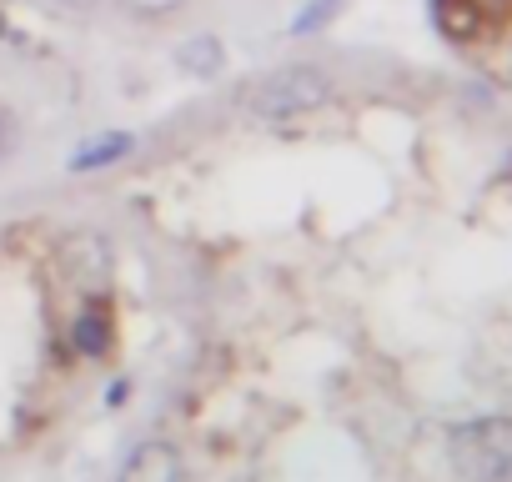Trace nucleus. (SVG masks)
<instances>
[{"label":"nucleus","mask_w":512,"mask_h":482,"mask_svg":"<svg viewBox=\"0 0 512 482\" xmlns=\"http://www.w3.org/2000/svg\"><path fill=\"white\" fill-rule=\"evenodd\" d=\"M447 457L462 482H512V417H472L452 427Z\"/></svg>","instance_id":"nucleus-1"},{"label":"nucleus","mask_w":512,"mask_h":482,"mask_svg":"<svg viewBox=\"0 0 512 482\" xmlns=\"http://www.w3.org/2000/svg\"><path fill=\"white\" fill-rule=\"evenodd\" d=\"M126 6H131L136 16H171V11L186 6V0H126Z\"/></svg>","instance_id":"nucleus-10"},{"label":"nucleus","mask_w":512,"mask_h":482,"mask_svg":"<svg viewBox=\"0 0 512 482\" xmlns=\"http://www.w3.org/2000/svg\"><path fill=\"white\" fill-rule=\"evenodd\" d=\"M71 347H76L81 357H106V352H111V307H106L101 292H91V297L81 302V312H76V322H71Z\"/></svg>","instance_id":"nucleus-4"},{"label":"nucleus","mask_w":512,"mask_h":482,"mask_svg":"<svg viewBox=\"0 0 512 482\" xmlns=\"http://www.w3.org/2000/svg\"><path fill=\"white\" fill-rule=\"evenodd\" d=\"M432 21L447 41L467 46L487 31V16H482V0H432Z\"/></svg>","instance_id":"nucleus-5"},{"label":"nucleus","mask_w":512,"mask_h":482,"mask_svg":"<svg viewBox=\"0 0 512 482\" xmlns=\"http://www.w3.org/2000/svg\"><path fill=\"white\" fill-rule=\"evenodd\" d=\"M6 131H11V121H6V116H0V151H6V146H11V136H6Z\"/></svg>","instance_id":"nucleus-12"},{"label":"nucleus","mask_w":512,"mask_h":482,"mask_svg":"<svg viewBox=\"0 0 512 482\" xmlns=\"http://www.w3.org/2000/svg\"><path fill=\"white\" fill-rule=\"evenodd\" d=\"M126 392H131L126 382H111V392H106V402H111V407H121V402H126Z\"/></svg>","instance_id":"nucleus-11"},{"label":"nucleus","mask_w":512,"mask_h":482,"mask_svg":"<svg viewBox=\"0 0 512 482\" xmlns=\"http://www.w3.org/2000/svg\"><path fill=\"white\" fill-rule=\"evenodd\" d=\"M116 482H181V452L171 442H141L126 462Z\"/></svg>","instance_id":"nucleus-3"},{"label":"nucleus","mask_w":512,"mask_h":482,"mask_svg":"<svg viewBox=\"0 0 512 482\" xmlns=\"http://www.w3.org/2000/svg\"><path fill=\"white\" fill-rule=\"evenodd\" d=\"M342 6H347V0H312V6H307V11H302V16L287 26V31H292V36H312V31H317V26H327Z\"/></svg>","instance_id":"nucleus-9"},{"label":"nucleus","mask_w":512,"mask_h":482,"mask_svg":"<svg viewBox=\"0 0 512 482\" xmlns=\"http://www.w3.org/2000/svg\"><path fill=\"white\" fill-rule=\"evenodd\" d=\"M0 36H11V26H6V16H0Z\"/></svg>","instance_id":"nucleus-14"},{"label":"nucleus","mask_w":512,"mask_h":482,"mask_svg":"<svg viewBox=\"0 0 512 482\" xmlns=\"http://www.w3.org/2000/svg\"><path fill=\"white\" fill-rule=\"evenodd\" d=\"M176 66H181L186 76H196V81H211V76L226 66V51H221L216 36H186V41L176 46Z\"/></svg>","instance_id":"nucleus-7"},{"label":"nucleus","mask_w":512,"mask_h":482,"mask_svg":"<svg viewBox=\"0 0 512 482\" xmlns=\"http://www.w3.org/2000/svg\"><path fill=\"white\" fill-rule=\"evenodd\" d=\"M131 151V136L126 131H111V136H96V141H86V146H76L71 151V171L76 176H86V171H101V166H111V161H121Z\"/></svg>","instance_id":"nucleus-8"},{"label":"nucleus","mask_w":512,"mask_h":482,"mask_svg":"<svg viewBox=\"0 0 512 482\" xmlns=\"http://www.w3.org/2000/svg\"><path fill=\"white\" fill-rule=\"evenodd\" d=\"M327 101H332V76L322 66H302V61L267 71L246 91V111L256 121H292V116H307Z\"/></svg>","instance_id":"nucleus-2"},{"label":"nucleus","mask_w":512,"mask_h":482,"mask_svg":"<svg viewBox=\"0 0 512 482\" xmlns=\"http://www.w3.org/2000/svg\"><path fill=\"white\" fill-rule=\"evenodd\" d=\"M66 11H81V6H96V0H61Z\"/></svg>","instance_id":"nucleus-13"},{"label":"nucleus","mask_w":512,"mask_h":482,"mask_svg":"<svg viewBox=\"0 0 512 482\" xmlns=\"http://www.w3.org/2000/svg\"><path fill=\"white\" fill-rule=\"evenodd\" d=\"M66 267H71V277H76L81 287H101V282H106V267H111L106 241H101V236H71V241H66Z\"/></svg>","instance_id":"nucleus-6"}]
</instances>
